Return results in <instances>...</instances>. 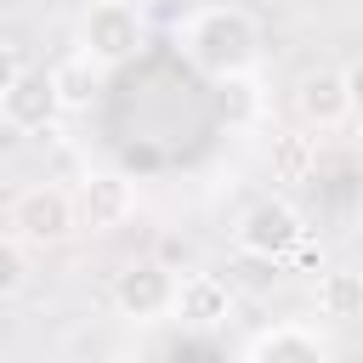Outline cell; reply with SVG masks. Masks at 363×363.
<instances>
[{
    "label": "cell",
    "instance_id": "cell-1",
    "mask_svg": "<svg viewBox=\"0 0 363 363\" xmlns=\"http://www.w3.org/2000/svg\"><path fill=\"white\" fill-rule=\"evenodd\" d=\"M255 51H261V34H255L250 11H238V6H204L187 23V57L216 79H244Z\"/></svg>",
    "mask_w": 363,
    "mask_h": 363
},
{
    "label": "cell",
    "instance_id": "cell-2",
    "mask_svg": "<svg viewBox=\"0 0 363 363\" xmlns=\"http://www.w3.org/2000/svg\"><path fill=\"white\" fill-rule=\"evenodd\" d=\"M79 227V210H74V193L40 182V187H23L6 210V233L23 238L28 250H45V244H62L68 233Z\"/></svg>",
    "mask_w": 363,
    "mask_h": 363
},
{
    "label": "cell",
    "instance_id": "cell-3",
    "mask_svg": "<svg viewBox=\"0 0 363 363\" xmlns=\"http://www.w3.org/2000/svg\"><path fill=\"white\" fill-rule=\"evenodd\" d=\"M136 51H142V11L130 0H96L79 17V57H91L96 68H113Z\"/></svg>",
    "mask_w": 363,
    "mask_h": 363
},
{
    "label": "cell",
    "instance_id": "cell-4",
    "mask_svg": "<svg viewBox=\"0 0 363 363\" xmlns=\"http://www.w3.org/2000/svg\"><path fill=\"white\" fill-rule=\"evenodd\" d=\"M301 238H306V227H301V216L284 204V199H261V204H250L244 210V221H238V250L250 255V261H289L295 250H301Z\"/></svg>",
    "mask_w": 363,
    "mask_h": 363
},
{
    "label": "cell",
    "instance_id": "cell-5",
    "mask_svg": "<svg viewBox=\"0 0 363 363\" xmlns=\"http://www.w3.org/2000/svg\"><path fill=\"white\" fill-rule=\"evenodd\" d=\"M57 113H62L57 74L23 68V74L0 79V119H6L11 130H45V125H57Z\"/></svg>",
    "mask_w": 363,
    "mask_h": 363
},
{
    "label": "cell",
    "instance_id": "cell-6",
    "mask_svg": "<svg viewBox=\"0 0 363 363\" xmlns=\"http://www.w3.org/2000/svg\"><path fill=\"white\" fill-rule=\"evenodd\" d=\"M176 295H182V284H176L170 267H159V261L125 267V272L113 278V306H119L125 318H136V323H153V318L176 312Z\"/></svg>",
    "mask_w": 363,
    "mask_h": 363
},
{
    "label": "cell",
    "instance_id": "cell-7",
    "mask_svg": "<svg viewBox=\"0 0 363 363\" xmlns=\"http://www.w3.org/2000/svg\"><path fill=\"white\" fill-rule=\"evenodd\" d=\"M346 113H357L346 68H312V74H301V85H295V119L306 130H335V125H346Z\"/></svg>",
    "mask_w": 363,
    "mask_h": 363
},
{
    "label": "cell",
    "instance_id": "cell-8",
    "mask_svg": "<svg viewBox=\"0 0 363 363\" xmlns=\"http://www.w3.org/2000/svg\"><path fill=\"white\" fill-rule=\"evenodd\" d=\"M74 210H79V227L108 233V227H119V221L136 210V193H130V182H125V176L102 170V176H85V182H79Z\"/></svg>",
    "mask_w": 363,
    "mask_h": 363
},
{
    "label": "cell",
    "instance_id": "cell-9",
    "mask_svg": "<svg viewBox=\"0 0 363 363\" xmlns=\"http://www.w3.org/2000/svg\"><path fill=\"white\" fill-rule=\"evenodd\" d=\"M227 312H233V289H227L216 272L182 278V295H176V318H182V323H221Z\"/></svg>",
    "mask_w": 363,
    "mask_h": 363
},
{
    "label": "cell",
    "instance_id": "cell-10",
    "mask_svg": "<svg viewBox=\"0 0 363 363\" xmlns=\"http://www.w3.org/2000/svg\"><path fill=\"white\" fill-rule=\"evenodd\" d=\"M318 312L335 318V323H352L363 318V272L357 267H335L318 278Z\"/></svg>",
    "mask_w": 363,
    "mask_h": 363
},
{
    "label": "cell",
    "instance_id": "cell-11",
    "mask_svg": "<svg viewBox=\"0 0 363 363\" xmlns=\"http://www.w3.org/2000/svg\"><path fill=\"white\" fill-rule=\"evenodd\" d=\"M57 74V91H62V108H85L91 96H96V62L91 57H68L62 68H51Z\"/></svg>",
    "mask_w": 363,
    "mask_h": 363
},
{
    "label": "cell",
    "instance_id": "cell-12",
    "mask_svg": "<svg viewBox=\"0 0 363 363\" xmlns=\"http://www.w3.org/2000/svg\"><path fill=\"white\" fill-rule=\"evenodd\" d=\"M23 278H28V244L6 233V244H0V289H6V295H17V289H23Z\"/></svg>",
    "mask_w": 363,
    "mask_h": 363
},
{
    "label": "cell",
    "instance_id": "cell-13",
    "mask_svg": "<svg viewBox=\"0 0 363 363\" xmlns=\"http://www.w3.org/2000/svg\"><path fill=\"white\" fill-rule=\"evenodd\" d=\"M306 159H312V147H306V136H301V130H289V136H278V142H272V164H278V176H289V182H295V176L306 170Z\"/></svg>",
    "mask_w": 363,
    "mask_h": 363
},
{
    "label": "cell",
    "instance_id": "cell-14",
    "mask_svg": "<svg viewBox=\"0 0 363 363\" xmlns=\"http://www.w3.org/2000/svg\"><path fill=\"white\" fill-rule=\"evenodd\" d=\"M227 96H233V119H244V113L255 108V102H250V85H244V79H227Z\"/></svg>",
    "mask_w": 363,
    "mask_h": 363
},
{
    "label": "cell",
    "instance_id": "cell-15",
    "mask_svg": "<svg viewBox=\"0 0 363 363\" xmlns=\"http://www.w3.org/2000/svg\"><path fill=\"white\" fill-rule=\"evenodd\" d=\"M346 85H352V108H363V62L346 68Z\"/></svg>",
    "mask_w": 363,
    "mask_h": 363
}]
</instances>
